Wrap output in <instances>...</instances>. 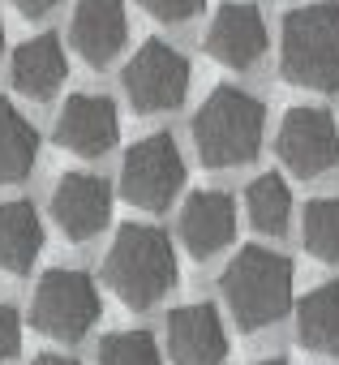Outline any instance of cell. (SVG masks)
<instances>
[{
    "label": "cell",
    "instance_id": "cell-23",
    "mask_svg": "<svg viewBox=\"0 0 339 365\" xmlns=\"http://www.w3.org/2000/svg\"><path fill=\"white\" fill-rule=\"evenodd\" d=\"M18 348H22V318L14 305H0V361L18 356Z\"/></svg>",
    "mask_w": 339,
    "mask_h": 365
},
{
    "label": "cell",
    "instance_id": "cell-25",
    "mask_svg": "<svg viewBox=\"0 0 339 365\" xmlns=\"http://www.w3.org/2000/svg\"><path fill=\"white\" fill-rule=\"evenodd\" d=\"M31 365H78L73 356H61V352H43V356H35Z\"/></svg>",
    "mask_w": 339,
    "mask_h": 365
},
{
    "label": "cell",
    "instance_id": "cell-1",
    "mask_svg": "<svg viewBox=\"0 0 339 365\" xmlns=\"http://www.w3.org/2000/svg\"><path fill=\"white\" fill-rule=\"evenodd\" d=\"M108 288L129 309H150L177 288V254L163 228L155 224H125L103 258Z\"/></svg>",
    "mask_w": 339,
    "mask_h": 365
},
{
    "label": "cell",
    "instance_id": "cell-4",
    "mask_svg": "<svg viewBox=\"0 0 339 365\" xmlns=\"http://www.w3.org/2000/svg\"><path fill=\"white\" fill-rule=\"evenodd\" d=\"M279 69L296 86H309L322 95L339 91V5L335 0L301 5L283 18Z\"/></svg>",
    "mask_w": 339,
    "mask_h": 365
},
{
    "label": "cell",
    "instance_id": "cell-8",
    "mask_svg": "<svg viewBox=\"0 0 339 365\" xmlns=\"http://www.w3.org/2000/svg\"><path fill=\"white\" fill-rule=\"evenodd\" d=\"M279 159L296 176H322L339 163V129L322 108H292L279 125Z\"/></svg>",
    "mask_w": 339,
    "mask_h": 365
},
{
    "label": "cell",
    "instance_id": "cell-24",
    "mask_svg": "<svg viewBox=\"0 0 339 365\" xmlns=\"http://www.w3.org/2000/svg\"><path fill=\"white\" fill-rule=\"evenodd\" d=\"M14 5H18L26 18H43L48 9H56V5H61V0H14Z\"/></svg>",
    "mask_w": 339,
    "mask_h": 365
},
{
    "label": "cell",
    "instance_id": "cell-13",
    "mask_svg": "<svg viewBox=\"0 0 339 365\" xmlns=\"http://www.w3.org/2000/svg\"><path fill=\"white\" fill-rule=\"evenodd\" d=\"M69 39L78 48V56L95 69H103L108 61H116V52L129 39V18L120 0H82L69 22Z\"/></svg>",
    "mask_w": 339,
    "mask_h": 365
},
{
    "label": "cell",
    "instance_id": "cell-21",
    "mask_svg": "<svg viewBox=\"0 0 339 365\" xmlns=\"http://www.w3.org/2000/svg\"><path fill=\"white\" fill-rule=\"evenodd\" d=\"M99 365H163V352L146 331H116L103 335Z\"/></svg>",
    "mask_w": 339,
    "mask_h": 365
},
{
    "label": "cell",
    "instance_id": "cell-9",
    "mask_svg": "<svg viewBox=\"0 0 339 365\" xmlns=\"http://www.w3.org/2000/svg\"><path fill=\"white\" fill-rule=\"evenodd\" d=\"M112 215V190L103 176L90 172H65L52 190V220L69 241H90L108 228Z\"/></svg>",
    "mask_w": 339,
    "mask_h": 365
},
{
    "label": "cell",
    "instance_id": "cell-7",
    "mask_svg": "<svg viewBox=\"0 0 339 365\" xmlns=\"http://www.w3.org/2000/svg\"><path fill=\"white\" fill-rule=\"evenodd\" d=\"M120 82H125V95H129V103L137 112H167V108H177L185 99V91H189V61L177 48L150 39L125 65Z\"/></svg>",
    "mask_w": 339,
    "mask_h": 365
},
{
    "label": "cell",
    "instance_id": "cell-16",
    "mask_svg": "<svg viewBox=\"0 0 339 365\" xmlns=\"http://www.w3.org/2000/svg\"><path fill=\"white\" fill-rule=\"evenodd\" d=\"M43 254V224L31 202H0V271L26 275Z\"/></svg>",
    "mask_w": 339,
    "mask_h": 365
},
{
    "label": "cell",
    "instance_id": "cell-19",
    "mask_svg": "<svg viewBox=\"0 0 339 365\" xmlns=\"http://www.w3.org/2000/svg\"><path fill=\"white\" fill-rule=\"evenodd\" d=\"M245 211H249V224L258 232L279 237L288 228V220H292V194L283 185V176H275V172L258 176L254 185L245 190Z\"/></svg>",
    "mask_w": 339,
    "mask_h": 365
},
{
    "label": "cell",
    "instance_id": "cell-2",
    "mask_svg": "<svg viewBox=\"0 0 339 365\" xmlns=\"http://www.w3.org/2000/svg\"><path fill=\"white\" fill-rule=\"evenodd\" d=\"M219 292L241 331H262L292 309V262L275 250L245 245L219 275Z\"/></svg>",
    "mask_w": 339,
    "mask_h": 365
},
{
    "label": "cell",
    "instance_id": "cell-11",
    "mask_svg": "<svg viewBox=\"0 0 339 365\" xmlns=\"http://www.w3.org/2000/svg\"><path fill=\"white\" fill-rule=\"evenodd\" d=\"M167 356L172 365H224L228 335L215 305H181L167 314Z\"/></svg>",
    "mask_w": 339,
    "mask_h": 365
},
{
    "label": "cell",
    "instance_id": "cell-5",
    "mask_svg": "<svg viewBox=\"0 0 339 365\" xmlns=\"http://www.w3.org/2000/svg\"><path fill=\"white\" fill-rule=\"evenodd\" d=\"M99 314H103V301H99V288H95V279L86 271L56 267L35 288L31 322L43 335H52V339H82V335H90Z\"/></svg>",
    "mask_w": 339,
    "mask_h": 365
},
{
    "label": "cell",
    "instance_id": "cell-18",
    "mask_svg": "<svg viewBox=\"0 0 339 365\" xmlns=\"http://www.w3.org/2000/svg\"><path fill=\"white\" fill-rule=\"evenodd\" d=\"M35 159H39V133H35V125L9 99H0V185L26 180L31 168H35Z\"/></svg>",
    "mask_w": 339,
    "mask_h": 365
},
{
    "label": "cell",
    "instance_id": "cell-10",
    "mask_svg": "<svg viewBox=\"0 0 339 365\" xmlns=\"http://www.w3.org/2000/svg\"><path fill=\"white\" fill-rule=\"evenodd\" d=\"M120 120H116V103L108 95H69V103L56 116V146L82 155V159H99L116 146Z\"/></svg>",
    "mask_w": 339,
    "mask_h": 365
},
{
    "label": "cell",
    "instance_id": "cell-15",
    "mask_svg": "<svg viewBox=\"0 0 339 365\" xmlns=\"http://www.w3.org/2000/svg\"><path fill=\"white\" fill-rule=\"evenodd\" d=\"M14 86L26 99H52L65 82V52L56 35H35L14 52Z\"/></svg>",
    "mask_w": 339,
    "mask_h": 365
},
{
    "label": "cell",
    "instance_id": "cell-26",
    "mask_svg": "<svg viewBox=\"0 0 339 365\" xmlns=\"http://www.w3.org/2000/svg\"><path fill=\"white\" fill-rule=\"evenodd\" d=\"M254 365H283V361H254Z\"/></svg>",
    "mask_w": 339,
    "mask_h": 365
},
{
    "label": "cell",
    "instance_id": "cell-6",
    "mask_svg": "<svg viewBox=\"0 0 339 365\" xmlns=\"http://www.w3.org/2000/svg\"><path fill=\"white\" fill-rule=\"evenodd\" d=\"M185 185V159L167 133H150L129 146L120 163V194L137 211H167Z\"/></svg>",
    "mask_w": 339,
    "mask_h": 365
},
{
    "label": "cell",
    "instance_id": "cell-17",
    "mask_svg": "<svg viewBox=\"0 0 339 365\" xmlns=\"http://www.w3.org/2000/svg\"><path fill=\"white\" fill-rule=\"evenodd\" d=\"M296 335L318 356H339V284L313 288L296 309Z\"/></svg>",
    "mask_w": 339,
    "mask_h": 365
},
{
    "label": "cell",
    "instance_id": "cell-14",
    "mask_svg": "<svg viewBox=\"0 0 339 365\" xmlns=\"http://www.w3.org/2000/svg\"><path fill=\"white\" fill-rule=\"evenodd\" d=\"M236 237V202L219 190H202L181 207V241L194 258H211Z\"/></svg>",
    "mask_w": 339,
    "mask_h": 365
},
{
    "label": "cell",
    "instance_id": "cell-12",
    "mask_svg": "<svg viewBox=\"0 0 339 365\" xmlns=\"http://www.w3.org/2000/svg\"><path fill=\"white\" fill-rule=\"evenodd\" d=\"M207 52L228 69H249L266 56V22L254 5H219L207 31Z\"/></svg>",
    "mask_w": 339,
    "mask_h": 365
},
{
    "label": "cell",
    "instance_id": "cell-3",
    "mask_svg": "<svg viewBox=\"0 0 339 365\" xmlns=\"http://www.w3.org/2000/svg\"><path fill=\"white\" fill-rule=\"evenodd\" d=\"M262 129L266 108L241 86H219L194 116V146L207 168H236L262 150Z\"/></svg>",
    "mask_w": 339,
    "mask_h": 365
},
{
    "label": "cell",
    "instance_id": "cell-20",
    "mask_svg": "<svg viewBox=\"0 0 339 365\" xmlns=\"http://www.w3.org/2000/svg\"><path fill=\"white\" fill-rule=\"evenodd\" d=\"M305 250L322 262H339V198H313L301 215Z\"/></svg>",
    "mask_w": 339,
    "mask_h": 365
},
{
    "label": "cell",
    "instance_id": "cell-27",
    "mask_svg": "<svg viewBox=\"0 0 339 365\" xmlns=\"http://www.w3.org/2000/svg\"><path fill=\"white\" fill-rule=\"evenodd\" d=\"M0 43H5V26H0Z\"/></svg>",
    "mask_w": 339,
    "mask_h": 365
},
{
    "label": "cell",
    "instance_id": "cell-22",
    "mask_svg": "<svg viewBox=\"0 0 339 365\" xmlns=\"http://www.w3.org/2000/svg\"><path fill=\"white\" fill-rule=\"evenodd\" d=\"M137 5L159 22H189L202 9V0H137Z\"/></svg>",
    "mask_w": 339,
    "mask_h": 365
}]
</instances>
